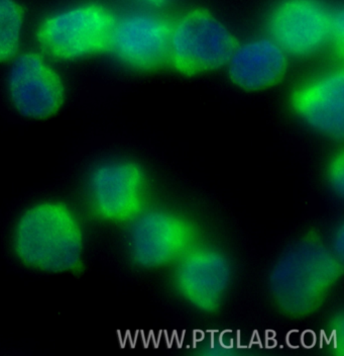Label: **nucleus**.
<instances>
[{
    "instance_id": "obj_1",
    "label": "nucleus",
    "mask_w": 344,
    "mask_h": 356,
    "mask_svg": "<svg viewBox=\"0 0 344 356\" xmlns=\"http://www.w3.org/2000/svg\"><path fill=\"white\" fill-rule=\"evenodd\" d=\"M344 213H324L308 202L305 215L257 253L243 333L290 338L316 328L343 300Z\"/></svg>"
},
{
    "instance_id": "obj_2",
    "label": "nucleus",
    "mask_w": 344,
    "mask_h": 356,
    "mask_svg": "<svg viewBox=\"0 0 344 356\" xmlns=\"http://www.w3.org/2000/svg\"><path fill=\"white\" fill-rule=\"evenodd\" d=\"M259 251L239 219L204 238L148 289L189 341L228 338L244 328V314Z\"/></svg>"
},
{
    "instance_id": "obj_3",
    "label": "nucleus",
    "mask_w": 344,
    "mask_h": 356,
    "mask_svg": "<svg viewBox=\"0 0 344 356\" xmlns=\"http://www.w3.org/2000/svg\"><path fill=\"white\" fill-rule=\"evenodd\" d=\"M235 219L221 200L189 186L102 236L97 260L121 280L146 291L195 245Z\"/></svg>"
},
{
    "instance_id": "obj_4",
    "label": "nucleus",
    "mask_w": 344,
    "mask_h": 356,
    "mask_svg": "<svg viewBox=\"0 0 344 356\" xmlns=\"http://www.w3.org/2000/svg\"><path fill=\"white\" fill-rule=\"evenodd\" d=\"M58 181L76 200L97 242L153 202L192 186L171 177L144 147L108 136L82 145Z\"/></svg>"
},
{
    "instance_id": "obj_5",
    "label": "nucleus",
    "mask_w": 344,
    "mask_h": 356,
    "mask_svg": "<svg viewBox=\"0 0 344 356\" xmlns=\"http://www.w3.org/2000/svg\"><path fill=\"white\" fill-rule=\"evenodd\" d=\"M0 248L11 268L33 277L81 280L97 261V236L59 181L15 200L0 227Z\"/></svg>"
},
{
    "instance_id": "obj_6",
    "label": "nucleus",
    "mask_w": 344,
    "mask_h": 356,
    "mask_svg": "<svg viewBox=\"0 0 344 356\" xmlns=\"http://www.w3.org/2000/svg\"><path fill=\"white\" fill-rule=\"evenodd\" d=\"M117 13L98 0H77L54 8L37 22L35 49L60 65L104 58Z\"/></svg>"
},
{
    "instance_id": "obj_7",
    "label": "nucleus",
    "mask_w": 344,
    "mask_h": 356,
    "mask_svg": "<svg viewBox=\"0 0 344 356\" xmlns=\"http://www.w3.org/2000/svg\"><path fill=\"white\" fill-rule=\"evenodd\" d=\"M61 65L37 49L19 51L1 67L2 110L17 122L53 119L66 108L68 80Z\"/></svg>"
},
{
    "instance_id": "obj_8",
    "label": "nucleus",
    "mask_w": 344,
    "mask_h": 356,
    "mask_svg": "<svg viewBox=\"0 0 344 356\" xmlns=\"http://www.w3.org/2000/svg\"><path fill=\"white\" fill-rule=\"evenodd\" d=\"M291 124L306 141L322 149L343 146L344 71L333 62L300 78L288 93Z\"/></svg>"
},
{
    "instance_id": "obj_9",
    "label": "nucleus",
    "mask_w": 344,
    "mask_h": 356,
    "mask_svg": "<svg viewBox=\"0 0 344 356\" xmlns=\"http://www.w3.org/2000/svg\"><path fill=\"white\" fill-rule=\"evenodd\" d=\"M237 42L218 15L200 6L188 8L170 21L166 68L191 79L223 72Z\"/></svg>"
},
{
    "instance_id": "obj_10",
    "label": "nucleus",
    "mask_w": 344,
    "mask_h": 356,
    "mask_svg": "<svg viewBox=\"0 0 344 356\" xmlns=\"http://www.w3.org/2000/svg\"><path fill=\"white\" fill-rule=\"evenodd\" d=\"M170 21L157 10L137 8L117 13L104 58L135 76H148L168 65Z\"/></svg>"
},
{
    "instance_id": "obj_11",
    "label": "nucleus",
    "mask_w": 344,
    "mask_h": 356,
    "mask_svg": "<svg viewBox=\"0 0 344 356\" xmlns=\"http://www.w3.org/2000/svg\"><path fill=\"white\" fill-rule=\"evenodd\" d=\"M333 8L324 0H277L268 10L266 33L292 61L329 55Z\"/></svg>"
},
{
    "instance_id": "obj_12",
    "label": "nucleus",
    "mask_w": 344,
    "mask_h": 356,
    "mask_svg": "<svg viewBox=\"0 0 344 356\" xmlns=\"http://www.w3.org/2000/svg\"><path fill=\"white\" fill-rule=\"evenodd\" d=\"M292 62L265 33L237 40L223 73L234 90L243 95H263L287 80Z\"/></svg>"
},
{
    "instance_id": "obj_13",
    "label": "nucleus",
    "mask_w": 344,
    "mask_h": 356,
    "mask_svg": "<svg viewBox=\"0 0 344 356\" xmlns=\"http://www.w3.org/2000/svg\"><path fill=\"white\" fill-rule=\"evenodd\" d=\"M310 204L324 213H344V148L323 149L313 175Z\"/></svg>"
},
{
    "instance_id": "obj_14",
    "label": "nucleus",
    "mask_w": 344,
    "mask_h": 356,
    "mask_svg": "<svg viewBox=\"0 0 344 356\" xmlns=\"http://www.w3.org/2000/svg\"><path fill=\"white\" fill-rule=\"evenodd\" d=\"M26 22L21 0H0V67L22 50Z\"/></svg>"
},
{
    "instance_id": "obj_15",
    "label": "nucleus",
    "mask_w": 344,
    "mask_h": 356,
    "mask_svg": "<svg viewBox=\"0 0 344 356\" xmlns=\"http://www.w3.org/2000/svg\"><path fill=\"white\" fill-rule=\"evenodd\" d=\"M329 55L333 62L343 63L344 56V15L343 6H334L330 24Z\"/></svg>"
},
{
    "instance_id": "obj_16",
    "label": "nucleus",
    "mask_w": 344,
    "mask_h": 356,
    "mask_svg": "<svg viewBox=\"0 0 344 356\" xmlns=\"http://www.w3.org/2000/svg\"><path fill=\"white\" fill-rule=\"evenodd\" d=\"M137 1L139 2L144 8L157 10V8L168 6V4H170L171 2L174 1V0H137Z\"/></svg>"
}]
</instances>
